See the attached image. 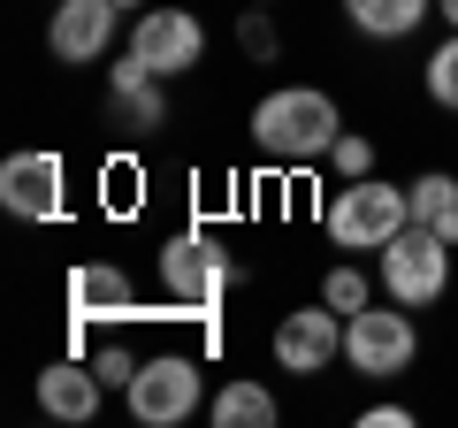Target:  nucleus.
I'll list each match as a JSON object with an SVG mask.
<instances>
[{
    "mask_svg": "<svg viewBox=\"0 0 458 428\" xmlns=\"http://www.w3.org/2000/svg\"><path fill=\"white\" fill-rule=\"evenodd\" d=\"M344 360H352V375L367 382H390L405 375L412 360H420V330H412V306H360L344 313Z\"/></svg>",
    "mask_w": 458,
    "mask_h": 428,
    "instance_id": "20e7f679",
    "label": "nucleus"
},
{
    "mask_svg": "<svg viewBox=\"0 0 458 428\" xmlns=\"http://www.w3.org/2000/svg\"><path fill=\"white\" fill-rule=\"evenodd\" d=\"M382 291L397 298V306H436L443 291H451V237H436L428 222H405V230L382 245Z\"/></svg>",
    "mask_w": 458,
    "mask_h": 428,
    "instance_id": "39448f33",
    "label": "nucleus"
},
{
    "mask_svg": "<svg viewBox=\"0 0 458 428\" xmlns=\"http://www.w3.org/2000/svg\"><path fill=\"white\" fill-rule=\"evenodd\" d=\"M344 16L367 39H405L420 31V16H436V0H344Z\"/></svg>",
    "mask_w": 458,
    "mask_h": 428,
    "instance_id": "2eb2a0df",
    "label": "nucleus"
},
{
    "mask_svg": "<svg viewBox=\"0 0 458 428\" xmlns=\"http://www.w3.org/2000/svg\"><path fill=\"white\" fill-rule=\"evenodd\" d=\"M123 398H131V413L146 428H176V421H191V413L207 406V375H199L191 352H153V360L131 375Z\"/></svg>",
    "mask_w": 458,
    "mask_h": 428,
    "instance_id": "423d86ee",
    "label": "nucleus"
},
{
    "mask_svg": "<svg viewBox=\"0 0 458 428\" xmlns=\"http://www.w3.org/2000/svg\"><path fill=\"white\" fill-rule=\"evenodd\" d=\"M321 298H328L336 313H360V306H375V298H367V276H360L352 261H344V268H328V276H321Z\"/></svg>",
    "mask_w": 458,
    "mask_h": 428,
    "instance_id": "6ab92c4d",
    "label": "nucleus"
},
{
    "mask_svg": "<svg viewBox=\"0 0 458 428\" xmlns=\"http://www.w3.org/2000/svg\"><path fill=\"white\" fill-rule=\"evenodd\" d=\"M252 146L267 153V161L283 168H313L328 161V146L344 138V116H336V99L321 92V84H276V92L252 107Z\"/></svg>",
    "mask_w": 458,
    "mask_h": 428,
    "instance_id": "f257e3e1",
    "label": "nucleus"
},
{
    "mask_svg": "<svg viewBox=\"0 0 458 428\" xmlns=\"http://www.w3.org/2000/svg\"><path fill=\"white\" fill-rule=\"evenodd\" d=\"M62 298H69V321H77V330H99V321H153V313L138 306V291H131V268H114V261H77Z\"/></svg>",
    "mask_w": 458,
    "mask_h": 428,
    "instance_id": "1a4fd4ad",
    "label": "nucleus"
},
{
    "mask_svg": "<svg viewBox=\"0 0 458 428\" xmlns=\"http://www.w3.org/2000/svg\"><path fill=\"white\" fill-rule=\"evenodd\" d=\"M99 398H107V382H99L92 360H47L38 367V413L47 421H92Z\"/></svg>",
    "mask_w": 458,
    "mask_h": 428,
    "instance_id": "ddd939ff",
    "label": "nucleus"
},
{
    "mask_svg": "<svg viewBox=\"0 0 458 428\" xmlns=\"http://www.w3.org/2000/svg\"><path fill=\"white\" fill-rule=\"evenodd\" d=\"M123 54H138V62L153 69V77H191L199 62H207V23L191 16V8H138V23H131V47Z\"/></svg>",
    "mask_w": 458,
    "mask_h": 428,
    "instance_id": "0eeeda50",
    "label": "nucleus"
},
{
    "mask_svg": "<svg viewBox=\"0 0 458 428\" xmlns=\"http://www.w3.org/2000/svg\"><path fill=\"white\" fill-rule=\"evenodd\" d=\"M107 131H123V138L168 131V77H153L138 54H123L107 69Z\"/></svg>",
    "mask_w": 458,
    "mask_h": 428,
    "instance_id": "9b49d317",
    "label": "nucleus"
},
{
    "mask_svg": "<svg viewBox=\"0 0 458 428\" xmlns=\"http://www.w3.org/2000/svg\"><path fill=\"white\" fill-rule=\"evenodd\" d=\"M405 222H412V192L405 184H382V176L336 184V192H328V214H321L328 245H344V253H382Z\"/></svg>",
    "mask_w": 458,
    "mask_h": 428,
    "instance_id": "f03ea898",
    "label": "nucleus"
},
{
    "mask_svg": "<svg viewBox=\"0 0 458 428\" xmlns=\"http://www.w3.org/2000/svg\"><path fill=\"white\" fill-rule=\"evenodd\" d=\"M92 367H99V382H107V390H131V375H138L146 360H138V352L123 345V337H107V345L92 352Z\"/></svg>",
    "mask_w": 458,
    "mask_h": 428,
    "instance_id": "aec40b11",
    "label": "nucleus"
},
{
    "mask_svg": "<svg viewBox=\"0 0 458 428\" xmlns=\"http://www.w3.org/2000/svg\"><path fill=\"white\" fill-rule=\"evenodd\" d=\"M260 8H267V0H260Z\"/></svg>",
    "mask_w": 458,
    "mask_h": 428,
    "instance_id": "393cba45",
    "label": "nucleus"
},
{
    "mask_svg": "<svg viewBox=\"0 0 458 428\" xmlns=\"http://www.w3.org/2000/svg\"><path fill=\"white\" fill-rule=\"evenodd\" d=\"M436 16H443V23H451V31H458V0H436Z\"/></svg>",
    "mask_w": 458,
    "mask_h": 428,
    "instance_id": "5701e85b",
    "label": "nucleus"
},
{
    "mask_svg": "<svg viewBox=\"0 0 458 428\" xmlns=\"http://www.w3.org/2000/svg\"><path fill=\"white\" fill-rule=\"evenodd\" d=\"M360 428H412V406H367Z\"/></svg>",
    "mask_w": 458,
    "mask_h": 428,
    "instance_id": "4be33fe9",
    "label": "nucleus"
},
{
    "mask_svg": "<svg viewBox=\"0 0 458 428\" xmlns=\"http://www.w3.org/2000/svg\"><path fill=\"white\" fill-rule=\"evenodd\" d=\"M328 176H336V184H352V176H375V138L344 131L336 146H328Z\"/></svg>",
    "mask_w": 458,
    "mask_h": 428,
    "instance_id": "a211bd4d",
    "label": "nucleus"
},
{
    "mask_svg": "<svg viewBox=\"0 0 458 428\" xmlns=\"http://www.w3.org/2000/svg\"><path fill=\"white\" fill-rule=\"evenodd\" d=\"M161 291H168V306L176 313H191V321H207L214 306L229 298V283H237V268H229V253L214 245L207 230H176L161 245Z\"/></svg>",
    "mask_w": 458,
    "mask_h": 428,
    "instance_id": "7ed1b4c3",
    "label": "nucleus"
},
{
    "mask_svg": "<svg viewBox=\"0 0 458 428\" xmlns=\"http://www.w3.org/2000/svg\"><path fill=\"white\" fill-rule=\"evenodd\" d=\"M237 47H245L252 62H276V54H283V39H276V16H267V8H245V23H237Z\"/></svg>",
    "mask_w": 458,
    "mask_h": 428,
    "instance_id": "412c9836",
    "label": "nucleus"
},
{
    "mask_svg": "<svg viewBox=\"0 0 458 428\" xmlns=\"http://www.w3.org/2000/svg\"><path fill=\"white\" fill-rule=\"evenodd\" d=\"M114 8H123V16H131V8H146V0H114Z\"/></svg>",
    "mask_w": 458,
    "mask_h": 428,
    "instance_id": "b1692460",
    "label": "nucleus"
},
{
    "mask_svg": "<svg viewBox=\"0 0 458 428\" xmlns=\"http://www.w3.org/2000/svg\"><path fill=\"white\" fill-rule=\"evenodd\" d=\"M336 360H344V313L328 306V298L291 306L276 321V367L283 375H328Z\"/></svg>",
    "mask_w": 458,
    "mask_h": 428,
    "instance_id": "6e6552de",
    "label": "nucleus"
},
{
    "mask_svg": "<svg viewBox=\"0 0 458 428\" xmlns=\"http://www.w3.org/2000/svg\"><path fill=\"white\" fill-rule=\"evenodd\" d=\"M420 84H428V99H436V107H451V116H458V31L443 39L436 54H428V69H420Z\"/></svg>",
    "mask_w": 458,
    "mask_h": 428,
    "instance_id": "f3484780",
    "label": "nucleus"
},
{
    "mask_svg": "<svg viewBox=\"0 0 458 428\" xmlns=\"http://www.w3.org/2000/svg\"><path fill=\"white\" fill-rule=\"evenodd\" d=\"M62 184H69L62 153L23 146V153L0 161V207L16 214V222H54V214H62Z\"/></svg>",
    "mask_w": 458,
    "mask_h": 428,
    "instance_id": "9d476101",
    "label": "nucleus"
},
{
    "mask_svg": "<svg viewBox=\"0 0 458 428\" xmlns=\"http://www.w3.org/2000/svg\"><path fill=\"white\" fill-rule=\"evenodd\" d=\"M114 23H123L114 0H62V8L47 16V54L62 69H92V62H107Z\"/></svg>",
    "mask_w": 458,
    "mask_h": 428,
    "instance_id": "f8f14e48",
    "label": "nucleus"
},
{
    "mask_svg": "<svg viewBox=\"0 0 458 428\" xmlns=\"http://www.w3.org/2000/svg\"><path fill=\"white\" fill-rule=\"evenodd\" d=\"M405 192H412V222H428L436 237L458 245V176L451 168H428V176H412Z\"/></svg>",
    "mask_w": 458,
    "mask_h": 428,
    "instance_id": "dca6fc26",
    "label": "nucleus"
},
{
    "mask_svg": "<svg viewBox=\"0 0 458 428\" xmlns=\"http://www.w3.org/2000/svg\"><path fill=\"white\" fill-rule=\"evenodd\" d=\"M207 413H214V428H276V390L267 382H245V375H229L222 390L207 398Z\"/></svg>",
    "mask_w": 458,
    "mask_h": 428,
    "instance_id": "4468645a",
    "label": "nucleus"
}]
</instances>
